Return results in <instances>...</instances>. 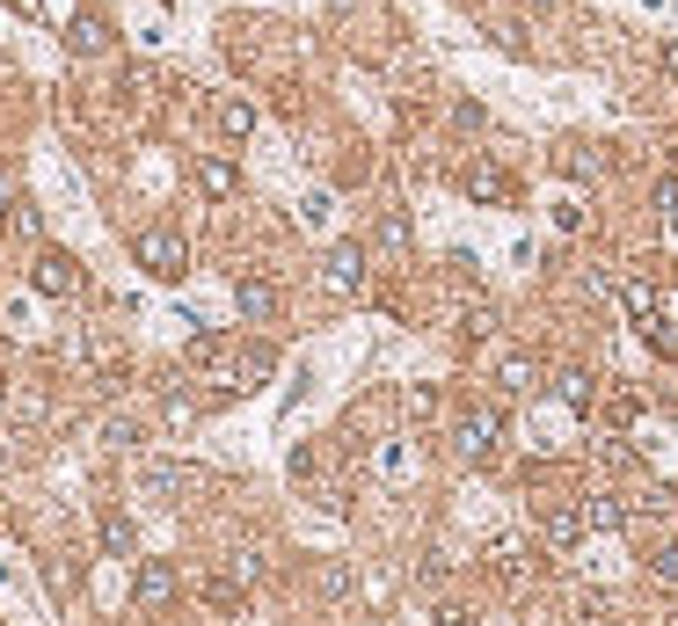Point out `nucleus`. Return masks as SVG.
Returning <instances> with one entry per match:
<instances>
[{
  "label": "nucleus",
  "mask_w": 678,
  "mask_h": 626,
  "mask_svg": "<svg viewBox=\"0 0 678 626\" xmlns=\"http://www.w3.org/2000/svg\"><path fill=\"white\" fill-rule=\"evenodd\" d=\"M555 401L584 416V408H598V379L584 372V364H562V372H555Z\"/></svg>",
  "instance_id": "14"
},
{
  "label": "nucleus",
  "mask_w": 678,
  "mask_h": 626,
  "mask_svg": "<svg viewBox=\"0 0 678 626\" xmlns=\"http://www.w3.org/2000/svg\"><path fill=\"white\" fill-rule=\"evenodd\" d=\"M219 132H226V139H248V132H256V110H248L241 95H226L219 102Z\"/></svg>",
  "instance_id": "22"
},
{
  "label": "nucleus",
  "mask_w": 678,
  "mask_h": 626,
  "mask_svg": "<svg viewBox=\"0 0 678 626\" xmlns=\"http://www.w3.org/2000/svg\"><path fill=\"white\" fill-rule=\"evenodd\" d=\"M321 597H350V568H343V561L321 568Z\"/></svg>",
  "instance_id": "29"
},
{
  "label": "nucleus",
  "mask_w": 678,
  "mask_h": 626,
  "mask_svg": "<svg viewBox=\"0 0 678 626\" xmlns=\"http://www.w3.org/2000/svg\"><path fill=\"white\" fill-rule=\"evenodd\" d=\"M22 15H37V22H74L81 15V0H15Z\"/></svg>",
  "instance_id": "25"
},
{
  "label": "nucleus",
  "mask_w": 678,
  "mask_h": 626,
  "mask_svg": "<svg viewBox=\"0 0 678 626\" xmlns=\"http://www.w3.org/2000/svg\"><path fill=\"white\" fill-rule=\"evenodd\" d=\"M555 168H562V175H576V182H591V175H606V153H598V146H562Z\"/></svg>",
  "instance_id": "18"
},
{
  "label": "nucleus",
  "mask_w": 678,
  "mask_h": 626,
  "mask_svg": "<svg viewBox=\"0 0 678 626\" xmlns=\"http://www.w3.org/2000/svg\"><path fill=\"white\" fill-rule=\"evenodd\" d=\"M518 8H562V0H518Z\"/></svg>",
  "instance_id": "37"
},
{
  "label": "nucleus",
  "mask_w": 678,
  "mask_h": 626,
  "mask_svg": "<svg viewBox=\"0 0 678 626\" xmlns=\"http://www.w3.org/2000/svg\"><path fill=\"white\" fill-rule=\"evenodd\" d=\"M657 59H664V73H671V81H678V44H664Z\"/></svg>",
  "instance_id": "36"
},
{
  "label": "nucleus",
  "mask_w": 678,
  "mask_h": 626,
  "mask_svg": "<svg viewBox=\"0 0 678 626\" xmlns=\"http://www.w3.org/2000/svg\"><path fill=\"white\" fill-rule=\"evenodd\" d=\"M628 517H635V510L620 503V496H584V525H591V532H620Z\"/></svg>",
  "instance_id": "17"
},
{
  "label": "nucleus",
  "mask_w": 678,
  "mask_h": 626,
  "mask_svg": "<svg viewBox=\"0 0 678 626\" xmlns=\"http://www.w3.org/2000/svg\"><path fill=\"white\" fill-rule=\"evenodd\" d=\"M321 284H329L336 299H365V284H372V255H365V241H336L329 255H321Z\"/></svg>",
  "instance_id": "4"
},
{
  "label": "nucleus",
  "mask_w": 678,
  "mask_h": 626,
  "mask_svg": "<svg viewBox=\"0 0 678 626\" xmlns=\"http://www.w3.org/2000/svg\"><path fill=\"white\" fill-rule=\"evenodd\" d=\"M402 416H409V423L438 416V394H431V386H409V394H402Z\"/></svg>",
  "instance_id": "26"
},
{
  "label": "nucleus",
  "mask_w": 678,
  "mask_h": 626,
  "mask_svg": "<svg viewBox=\"0 0 678 626\" xmlns=\"http://www.w3.org/2000/svg\"><path fill=\"white\" fill-rule=\"evenodd\" d=\"M66 52H74V59H103V52H110V22L81 8V15L66 22Z\"/></svg>",
  "instance_id": "11"
},
{
  "label": "nucleus",
  "mask_w": 678,
  "mask_h": 626,
  "mask_svg": "<svg viewBox=\"0 0 678 626\" xmlns=\"http://www.w3.org/2000/svg\"><path fill=\"white\" fill-rule=\"evenodd\" d=\"M460 335H467V343H489V335H496V306H489V299H474L467 314H460Z\"/></svg>",
  "instance_id": "23"
},
{
  "label": "nucleus",
  "mask_w": 678,
  "mask_h": 626,
  "mask_svg": "<svg viewBox=\"0 0 678 626\" xmlns=\"http://www.w3.org/2000/svg\"><path fill=\"white\" fill-rule=\"evenodd\" d=\"M460 8H474V0H460Z\"/></svg>",
  "instance_id": "38"
},
{
  "label": "nucleus",
  "mask_w": 678,
  "mask_h": 626,
  "mask_svg": "<svg viewBox=\"0 0 678 626\" xmlns=\"http://www.w3.org/2000/svg\"><path fill=\"white\" fill-rule=\"evenodd\" d=\"M95 539H103V554H132V517H124V510H103V517H95Z\"/></svg>",
  "instance_id": "20"
},
{
  "label": "nucleus",
  "mask_w": 678,
  "mask_h": 626,
  "mask_svg": "<svg viewBox=\"0 0 678 626\" xmlns=\"http://www.w3.org/2000/svg\"><path fill=\"white\" fill-rule=\"evenodd\" d=\"M234 306H241L248 321H278V306H285V299H278V284H270V277H241V284H234Z\"/></svg>",
  "instance_id": "13"
},
{
  "label": "nucleus",
  "mask_w": 678,
  "mask_h": 626,
  "mask_svg": "<svg viewBox=\"0 0 678 626\" xmlns=\"http://www.w3.org/2000/svg\"><path fill=\"white\" fill-rule=\"evenodd\" d=\"M183 597V576H176V561H139V583H132V605L139 612H168Z\"/></svg>",
  "instance_id": "6"
},
{
  "label": "nucleus",
  "mask_w": 678,
  "mask_h": 626,
  "mask_svg": "<svg viewBox=\"0 0 678 626\" xmlns=\"http://www.w3.org/2000/svg\"><path fill=\"white\" fill-rule=\"evenodd\" d=\"M30 284H37L44 299H81L88 292V270L66 255V248H44L37 241V255H30Z\"/></svg>",
  "instance_id": "3"
},
{
  "label": "nucleus",
  "mask_w": 678,
  "mask_h": 626,
  "mask_svg": "<svg viewBox=\"0 0 678 626\" xmlns=\"http://www.w3.org/2000/svg\"><path fill=\"white\" fill-rule=\"evenodd\" d=\"M606 612H613L606 590H584V597H576V619H606Z\"/></svg>",
  "instance_id": "32"
},
{
  "label": "nucleus",
  "mask_w": 678,
  "mask_h": 626,
  "mask_svg": "<svg viewBox=\"0 0 678 626\" xmlns=\"http://www.w3.org/2000/svg\"><path fill=\"white\" fill-rule=\"evenodd\" d=\"M409 241H416L409 212H387V219H380V255H409Z\"/></svg>",
  "instance_id": "21"
},
{
  "label": "nucleus",
  "mask_w": 678,
  "mask_h": 626,
  "mask_svg": "<svg viewBox=\"0 0 678 626\" xmlns=\"http://www.w3.org/2000/svg\"><path fill=\"white\" fill-rule=\"evenodd\" d=\"M190 182H197V197H205V204H226V197H241V175H234V161H219V153L190 168Z\"/></svg>",
  "instance_id": "10"
},
{
  "label": "nucleus",
  "mask_w": 678,
  "mask_h": 626,
  "mask_svg": "<svg viewBox=\"0 0 678 626\" xmlns=\"http://www.w3.org/2000/svg\"><path fill=\"white\" fill-rule=\"evenodd\" d=\"M460 190H467L474 204H511V197H518V182L504 175L496 161H467V175H460Z\"/></svg>",
  "instance_id": "9"
},
{
  "label": "nucleus",
  "mask_w": 678,
  "mask_h": 626,
  "mask_svg": "<svg viewBox=\"0 0 678 626\" xmlns=\"http://www.w3.org/2000/svg\"><path fill=\"white\" fill-rule=\"evenodd\" d=\"M205 605L219 612V619H241V612H248V583L226 568V576H212V583H205Z\"/></svg>",
  "instance_id": "16"
},
{
  "label": "nucleus",
  "mask_w": 678,
  "mask_h": 626,
  "mask_svg": "<svg viewBox=\"0 0 678 626\" xmlns=\"http://www.w3.org/2000/svg\"><path fill=\"white\" fill-rule=\"evenodd\" d=\"M584 532H591L584 525V503H555L547 517H540V546H547V554H569Z\"/></svg>",
  "instance_id": "8"
},
{
  "label": "nucleus",
  "mask_w": 678,
  "mask_h": 626,
  "mask_svg": "<svg viewBox=\"0 0 678 626\" xmlns=\"http://www.w3.org/2000/svg\"><path fill=\"white\" fill-rule=\"evenodd\" d=\"M15 212V182H8V168H0V219Z\"/></svg>",
  "instance_id": "35"
},
{
  "label": "nucleus",
  "mask_w": 678,
  "mask_h": 626,
  "mask_svg": "<svg viewBox=\"0 0 678 626\" xmlns=\"http://www.w3.org/2000/svg\"><path fill=\"white\" fill-rule=\"evenodd\" d=\"M146 488H154V496H212V474H197V466H176V459H154L146 466Z\"/></svg>",
  "instance_id": "7"
},
{
  "label": "nucleus",
  "mask_w": 678,
  "mask_h": 626,
  "mask_svg": "<svg viewBox=\"0 0 678 626\" xmlns=\"http://www.w3.org/2000/svg\"><path fill=\"white\" fill-rule=\"evenodd\" d=\"M496 445H504V408H496V401L460 408V423H452V452H460L467 466H482V459H496Z\"/></svg>",
  "instance_id": "1"
},
{
  "label": "nucleus",
  "mask_w": 678,
  "mask_h": 626,
  "mask_svg": "<svg viewBox=\"0 0 678 626\" xmlns=\"http://www.w3.org/2000/svg\"><path fill=\"white\" fill-rule=\"evenodd\" d=\"M452 124H460V132H482L489 110H482V102H452Z\"/></svg>",
  "instance_id": "31"
},
{
  "label": "nucleus",
  "mask_w": 678,
  "mask_h": 626,
  "mask_svg": "<svg viewBox=\"0 0 678 626\" xmlns=\"http://www.w3.org/2000/svg\"><path fill=\"white\" fill-rule=\"evenodd\" d=\"M649 568H657V583H678V539L664 546V554H657V561H649Z\"/></svg>",
  "instance_id": "34"
},
{
  "label": "nucleus",
  "mask_w": 678,
  "mask_h": 626,
  "mask_svg": "<svg viewBox=\"0 0 678 626\" xmlns=\"http://www.w3.org/2000/svg\"><path fill=\"white\" fill-rule=\"evenodd\" d=\"M8 226H15L22 241H37V234H44V219H37V204H22V197H15V212H8Z\"/></svg>",
  "instance_id": "27"
},
{
  "label": "nucleus",
  "mask_w": 678,
  "mask_h": 626,
  "mask_svg": "<svg viewBox=\"0 0 678 626\" xmlns=\"http://www.w3.org/2000/svg\"><path fill=\"white\" fill-rule=\"evenodd\" d=\"M300 226H314V234H321V226H329V197H321V190H314V197L300 204Z\"/></svg>",
  "instance_id": "33"
},
{
  "label": "nucleus",
  "mask_w": 678,
  "mask_h": 626,
  "mask_svg": "<svg viewBox=\"0 0 678 626\" xmlns=\"http://www.w3.org/2000/svg\"><path fill=\"white\" fill-rule=\"evenodd\" d=\"M132 263L146 270V277H161V284H176L190 270V241L176 234V226H146L139 241H132Z\"/></svg>",
  "instance_id": "2"
},
{
  "label": "nucleus",
  "mask_w": 678,
  "mask_h": 626,
  "mask_svg": "<svg viewBox=\"0 0 678 626\" xmlns=\"http://www.w3.org/2000/svg\"><path fill=\"white\" fill-rule=\"evenodd\" d=\"M270 372H278V350H270V343H241V357H234V394H256Z\"/></svg>",
  "instance_id": "12"
},
{
  "label": "nucleus",
  "mask_w": 678,
  "mask_h": 626,
  "mask_svg": "<svg viewBox=\"0 0 678 626\" xmlns=\"http://www.w3.org/2000/svg\"><path fill=\"white\" fill-rule=\"evenodd\" d=\"M606 423H635V394H628V386L606 394Z\"/></svg>",
  "instance_id": "30"
},
{
  "label": "nucleus",
  "mask_w": 678,
  "mask_h": 626,
  "mask_svg": "<svg viewBox=\"0 0 678 626\" xmlns=\"http://www.w3.org/2000/svg\"><path fill=\"white\" fill-rule=\"evenodd\" d=\"M103 445H139V423H124V416H110V423H103Z\"/></svg>",
  "instance_id": "28"
},
{
  "label": "nucleus",
  "mask_w": 678,
  "mask_h": 626,
  "mask_svg": "<svg viewBox=\"0 0 678 626\" xmlns=\"http://www.w3.org/2000/svg\"><path fill=\"white\" fill-rule=\"evenodd\" d=\"M482 568H489L504 590H533V583H540V546H526V539H489Z\"/></svg>",
  "instance_id": "5"
},
{
  "label": "nucleus",
  "mask_w": 678,
  "mask_h": 626,
  "mask_svg": "<svg viewBox=\"0 0 678 626\" xmlns=\"http://www.w3.org/2000/svg\"><path fill=\"white\" fill-rule=\"evenodd\" d=\"M124 110H139V117H146V110H161V73H154V66H124Z\"/></svg>",
  "instance_id": "15"
},
{
  "label": "nucleus",
  "mask_w": 678,
  "mask_h": 626,
  "mask_svg": "<svg viewBox=\"0 0 678 626\" xmlns=\"http://www.w3.org/2000/svg\"><path fill=\"white\" fill-rule=\"evenodd\" d=\"M620 306H628V314H635V321H649V314H657V284H642V277H628V284H620Z\"/></svg>",
  "instance_id": "24"
},
{
  "label": "nucleus",
  "mask_w": 678,
  "mask_h": 626,
  "mask_svg": "<svg viewBox=\"0 0 678 626\" xmlns=\"http://www.w3.org/2000/svg\"><path fill=\"white\" fill-rule=\"evenodd\" d=\"M496 386L518 401V394H533V386H540V364L533 357H504V364H496Z\"/></svg>",
  "instance_id": "19"
}]
</instances>
